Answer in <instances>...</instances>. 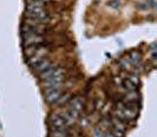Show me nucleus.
<instances>
[{
    "mask_svg": "<svg viewBox=\"0 0 157 137\" xmlns=\"http://www.w3.org/2000/svg\"><path fill=\"white\" fill-rule=\"evenodd\" d=\"M113 125H115V129L119 130V131H122V132H124L126 129V127L124 125V123L121 121H118V120H115V121H113Z\"/></svg>",
    "mask_w": 157,
    "mask_h": 137,
    "instance_id": "nucleus-9",
    "label": "nucleus"
},
{
    "mask_svg": "<svg viewBox=\"0 0 157 137\" xmlns=\"http://www.w3.org/2000/svg\"><path fill=\"white\" fill-rule=\"evenodd\" d=\"M83 109V102H82V99L79 98V97H76V98H73L72 101H71V109L72 111H76V112H78Z\"/></svg>",
    "mask_w": 157,
    "mask_h": 137,
    "instance_id": "nucleus-5",
    "label": "nucleus"
},
{
    "mask_svg": "<svg viewBox=\"0 0 157 137\" xmlns=\"http://www.w3.org/2000/svg\"><path fill=\"white\" fill-rule=\"evenodd\" d=\"M50 124L55 129H63V128H65V121H64L63 117H60L59 115H51Z\"/></svg>",
    "mask_w": 157,
    "mask_h": 137,
    "instance_id": "nucleus-4",
    "label": "nucleus"
},
{
    "mask_svg": "<svg viewBox=\"0 0 157 137\" xmlns=\"http://www.w3.org/2000/svg\"><path fill=\"white\" fill-rule=\"evenodd\" d=\"M128 79H129V82H130L134 86H137V85H138V78H137L136 76H131V77H129Z\"/></svg>",
    "mask_w": 157,
    "mask_h": 137,
    "instance_id": "nucleus-11",
    "label": "nucleus"
},
{
    "mask_svg": "<svg viewBox=\"0 0 157 137\" xmlns=\"http://www.w3.org/2000/svg\"><path fill=\"white\" fill-rule=\"evenodd\" d=\"M104 137H113V136H112V134H106Z\"/></svg>",
    "mask_w": 157,
    "mask_h": 137,
    "instance_id": "nucleus-14",
    "label": "nucleus"
},
{
    "mask_svg": "<svg viewBox=\"0 0 157 137\" xmlns=\"http://www.w3.org/2000/svg\"><path fill=\"white\" fill-rule=\"evenodd\" d=\"M69 134L65 128L63 129H55L52 132H51V137H67Z\"/></svg>",
    "mask_w": 157,
    "mask_h": 137,
    "instance_id": "nucleus-8",
    "label": "nucleus"
},
{
    "mask_svg": "<svg viewBox=\"0 0 157 137\" xmlns=\"http://www.w3.org/2000/svg\"><path fill=\"white\" fill-rule=\"evenodd\" d=\"M109 6H111V7H113V8H118L119 6H121V2L119 1H111L110 4H109Z\"/></svg>",
    "mask_w": 157,
    "mask_h": 137,
    "instance_id": "nucleus-13",
    "label": "nucleus"
},
{
    "mask_svg": "<svg viewBox=\"0 0 157 137\" xmlns=\"http://www.w3.org/2000/svg\"><path fill=\"white\" fill-rule=\"evenodd\" d=\"M70 99H71V93H69V92H65V93H63L62 96L59 97V99L56 102L55 104L64 105V104H66V103H67Z\"/></svg>",
    "mask_w": 157,
    "mask_h": 137,
    "instance_id": "nucleus-7",
    "label": "nucleus"
},
{
    "mask_svg": "<svg viewBox=\"0 0 157 137\" xmlns=\"http://www.w3.org/2000/svg\"><path fill=\"white\" fill-rule=\"evenodd\" d=\"M23 44L27 48V46H33V45H40L44 43V37L41 34H27L23 37Z\"/></svg>",
    "mask_w": 157,
    "mask_h": 137,
    "instance_id": "nucleus-1",
    "label": "nucleus"
},
{
    "mask_svg": "<svg viewBox=\"0 0 157 137\" xmlns=\"http://www.w3.org/2000/svg\"><path fill=\"white\" fill-rule=\"evenodd\" d=\"M138 98H140V96L137 95V92H136L135 90L129 91L128 95H126V101H128L129 103H136V102L138 101Z\"/></svg>",
    "mask_w": 157,
    "mask_h": 137,
    "instance_id": "nucleus-6",
    "label": "nucleus"
},
{
    "mask_svg": "<svg viewBox=\"0 0 157 137\" xmlns=\"http://www.w3.org/2000/svg\"><path fill=\"white\" fill-rule=\"evenodd\" d=\"M53 64L51 63V60H48L46 58H44V59H41L39 63H37V64L34 65V66H32V69H33V71L36 73H41L44 72V71H46L47 69H50V67H52Z\"/></svg>",
    "mask_w": 157,
    "mask_h": 137,
    "instance_id": "nucleus-2",
    "label": "nucleus"
},
{
    "mask_svg": "<svg viewBox=\"0 0 157 137\" xmlns=\"http://www.w3.org/2000/svg\"><path fill=\"white\" fill-rule=\"evenodd\" d=\"M123 86H124L126 90H129V91H131V90L135 89V86L130 83V82H129V79H125V81L123 82Z\"/></svg>",
    "mask_w": 157,
    "mask_h": 137,
    "instance_id": "nucleus-10",
    "label": "nucleus"
},
{
    "mask_svg": "<svg viewBox=\"0 0 157 137\" xmlns=\"http://www.w3.org/2000/svg\"><path fill=\"white\" fill-rule=\"evenodd\" d=\"M63 95V91L62 89H57V90H53V91H51V92H47L45 93V99H46V102L48 104H55L56 102L59 99V97Z\"/></svg>",
    "mask_w": 157,
    "mask_h": 137,
    "instance_id": "nucleus-3",
    "label": "nucleus"
},
{
    "mask_svg": "<svg viewBox=\"0 0 157 137\" xmlns=\"http://www.w3.org/2000/svg\"><path fill=\"white\" fill-rule=\"evenodd\" d=\"M112 136L113 137H123V132L117 129H113V131H112Z\"/></svg>",
    "mask_w": 157,
    "mask_h": 137,
    "instance_id": "nucleus-12",
    "label": "nucleus"
}]
</instances>
